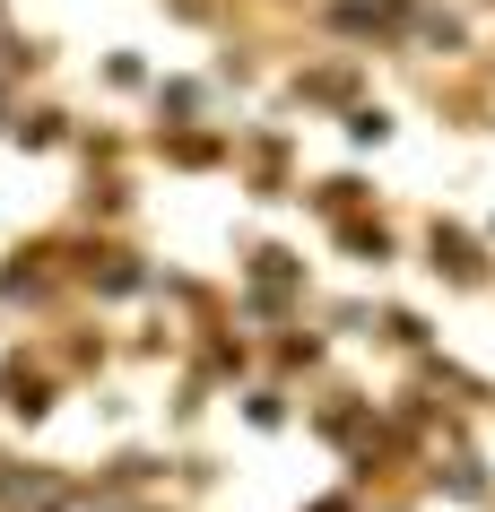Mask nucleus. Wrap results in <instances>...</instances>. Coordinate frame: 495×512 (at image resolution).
Listing matches in <instances>:
<instances>
[{
	"instance_id": "f257e3e1",
	"label": "nucleus",
	"mask_w": 495,
	"mask_h": 512,
	"mask_svg": "<svg viewBox=\"0 0 495 512\" xmlns=\"http://www.w3.org/2000/svg\"><path fill=\"white\" fill-rule=\"evenodd\" d=\"M0 512H87V495H79V486H61V478L18 469V478H9V495H0Z\"/></svg>"
},
{
	"instance_id": "f03ea898",
	"label": "nucleus",
	"mask_w": 495,
	"mask_h": 512,
	"mask_svg": "<svg viewBox=\"0 0 495 512\" xmlns=\"http://www.w3.org/2000/svg\"><path fill=\"white\" fill-rule=\"evenodd\" d=\"M9 478H18V469H9V460H0V495H9Z\"/></svg>"
},
{
	"instance_id": "7ed1b4c3",
	"label": "nucleus",
	"mask_w": 495,
	"mask_h": 512,
	"mask_svg": "<svg viewBox=\"0 0 495 512\" xmlns=\"http://www.w3.org/2000/svg\"><path fill=\"white\" fill-rule=\"evenodd\" d=\"M87 512H131V504H87Z\"/></svg>"
}]
</instances>
